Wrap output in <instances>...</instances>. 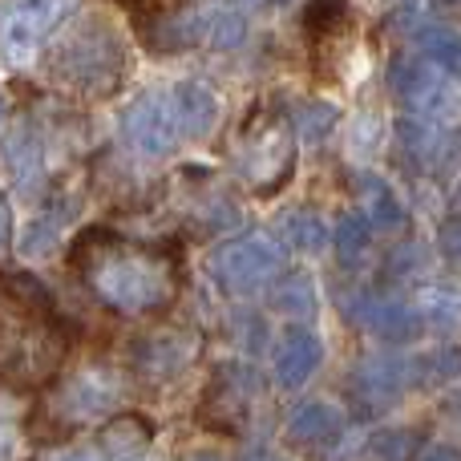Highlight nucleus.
Here are the masks:
<instances>
[{
  "mask_svg": "<svg viewBox=\"0 0 461 461\" xmlns=\"http://www.w3.org/2000/svg\"><path fill=\"white\" fill-rule=\"evenodd\" d=\"M340 13H344V0H312V8H308V16H303V24H308L312 32H320L324 24H332V16L340 21Z\"/></svg>",
  "mask_w": 461,
  "mask_h": 461,
  "instance_id": "30",
  "label": "nucleus"
},
{
  "mask_svg": "<svg viewBox=\"0 0 461 461\" xmlns=\"http://www.w3.org/2000/svg\"><path fill=\"white\" fill-rule=\"evenodd\" d=\"M138 368L154 381H170V376H183L186 368L194 365L199 357V340L191 332H158V336H146L142 344L134 348Z\"/></svg>",
  "mask_w": 461,
  "mask_h": 461,
  "instance_id": "13",
  "label": "nucleus"
},
{
  "mask_svg": "<svg viewBox=\"0 0 461 461\" xmlns=\"http://www.w3.org/2000/svg\"><path fill=\"white\" fill-rule=\"evenodd\" d=\"M122 73H126V45L105 21H81L53 57V77L86 97L113 94Z\"/></svg>",
  "mask_w": 461,
  "mask_h": 461,
  "instance_id": "4",
  "label": "nucleus"
},
{
  "mask_svg": "<svg viewBox=\"0 0 461 461\" xmlns=\"http://www.w3.org/2000/svg\"><path fill=\"white\" fill-rule=\"evenodd\" d=\"M284 267V247L267 230H251L223 243L211 255V276L227 295H251L267 287Z\"/></svg>",
  "mask_w": 461,
  "mask_h": 461,
  "instance_id": "5",
  "label": "nucleus"
},
{
  "mask_svg": "<svg viewBox=\"0 0 461 461\" xmlns=\"http://www.w3.org/2000/svg\"><path fill=\"white\" fill-rule=\"evenodd\" d=\"M235 170L259 199L284 191L295 170L292 122L276 110H255L235 134Z\"/></svg>",
  "mask_w": 461,
  "mask_h": 461,
  "instance_id": "3",
  "label": "nucleus"
},
{
  "mask_svg": "<svg viewBox=\"0 0 461 461\" xmlns=\"http://www.w3.org/2000/svg\"><path fill=\"white\" fill-rule=\"evenodd\" d=\"M328 243H336V255L344 263H357L368 251V223L365 215H344L336 223V235H328Z\"/></svg>",
  "mask_w": 461,
  "mask_h": 461,
  "instance_id": "26",
  "label": "nucleus"
},
{
  "mask_svg": "<svg viewBox=\"0 0 461 461\" xmlns=\"http://www.w3.org/2000/svg\"><path fill=\"white\" fill-rule=\"evenodd\" d=\"M178 138H183V130H178L175 105H170L167 89H146V94H138L122 110V142L134 154H142V158L170 154L178 146Z\"/></svg>",
  "mask_w": 461,
  "mask_h": 461,
  "instance_id": "9",
  "label": "nucleus"
},
{
  "mask_svg": "<svg viewBox=\"0 0 461 461\" xmlns=\"http://www.w3.org/2000/svg\"><path fill=\"white\" fill-rule=\"evenodd\" d=\"M49 461H110V457L102 454V446H65Z\"/></svg>",
  "mask_w": 461,
  "mask_h": 461,
  "instance_id": "32",
  "label": "nucleus"
},
{
  "mask_svg": "<svg viewBox=\"0 0 461 461\" xmlns=\"http://www.w3.org/2000/svg\"><path fill=\"white\" fill-rule=\"evenodd\" d=\"M122 5H126L138 21H150L154 24V21H162L167 13H175L178 0H122Z\"/></svg>",
  "mask_w": 461,
  "mask_h": 461,
  "instance_id": "31",
  "label": "nucleus"
},
{
  "mask_svg": "<svg viewBox=\"0 0 461 461\" xmlns=\"http://www.w3.org/2000/svg\"><path fill=\"white\" fill-rule=\"evenodd\" d=\"M421 449V429H381L365 441L368 461H413Z\"/></svg>",
  "mask_w": 461,
  "mask_h": 461,
  "instance_id": "24",
  "label": "nucleus"
},
{
  "mask_svg": "<svg viewBox=\"0 0 461 461\" xmlns=\"http://www.w3.org/2000/svg\"><path fill=\"white\" fill-rule=\"evenodd\" d=\"M287 438L295 446H324V441L340 438V413L328 401H303L287 417Z\"/></svg>",
  "mask_w": 461,
  "mask_h": 461,
  "instance_id": "18",
  "label": "nucleus"
},
{
  "mask_svg": "<svg viewBox=\"0 0 461 461\" xmlns=\"http://www.w3.org/2000/svg\"><path fill=\"white\" fill-rule=\"evenodd\" d=\"M336 118H340V110H336L332 102H320V97H312V102H300V105H295V113H292L295 134H300L303 146L324 142V138L336 130Z\"/></svg>",
  "mask_w": 461,
  "mask_h": 461,
  "instance_id": "23",
  "label": "nucleus"
},
{
  "mask_svg": "<svg viewBox=\"0 0 461 461\" xmlns=\"http://www.w3.org/2000/svg\"><path fill=\"white\" fill-rule=\"evenodd\" d=\"M284 235L295 251H308V255H316V251L328 247V227L316 211H292L287 223H284Z\"/></svg>",
  "mask_w": 461,
  "mask_h": 461,
  "instance_id": "25",
  "label": "nucleus"
},
{
  "mask_svg": "<svg viewBox=\"0 0 461 461\" xmlns=\"http://www.w3.org/2000/svg\"><path fill=\"white\" fill-rule=\"evenodd\" d=\"M344 316H348L360 332L384 336V340H413V336L421 332V316H417L401 295L368 292V287L344 295Z\"/></svg>",
  "mask_w": 461,
  "mask_h": 461,
  "instance_id": "11",
  "label": "nucleus"
},
{
  "mask_svg": "<svg viewBox=\"0 0 461 461\" xmlns=\"http://www.w3.org/2000/svg\"><path fill=\"white\" fill-rule=\"evenodd\" d=\"M150 438H154L150 421L126 413V417H113V421L105 425L102 438H97V446H102V454L110 461H134L146 446H150Z\"/></svg>",
  "mask_w": 461,
  "mask_h": 461,
  "instance_id": "19",
  "label": "nucleus"
},
{
  "mask_svg": "<svg viewBox=\"0 0 461 461\" xmlns=\"http://www.w3.org/2000/svg\"><path fill=\"white\" fill-rule=\"evenodd\" d=\"M271 461H284V457H271Z\"/></svg>",
  "mask_w": 461,
  "mask_h": 461,
  "instance_id": "40",
  "label": "nucleus"
},
{
  "mask_svg": "<svg viewBox=\"0 0 461 461\" xmlns=\"http://www.w3.org/2000/svg\"><path fill=\"white\" fill-rule=\"evenodd\" d=\"M417 45H421V57L433 65L438 73H457V61H461V41L449 24H429V29L417 32Z\"/></svg>",
  "mask_w": 461,
  "mask_h": 461,
  "instance_id": "22",
  "label": "nucleus"
},
{
  "mask_svg": "<svg viewBox=\"0 0 461 461\" xmlns=\"http://www.w3.org/2000/svg\"><path fill=\"white\" fill-rule=\"evenodd\" d=\"M167 94H170V105H175L183 138H207L219 126V94L211 86H203V81H178Z\"/></svg>",
  "mask_w": 461,
  "mask_h": 461,
  "instance_id": "15",
  "label": "nucleus"
},
{
  "mask_svg": "<svg viewBox=\"0 0 461 461\" xmlns=\"http://www.w3.org/2000/svg\"><path fill=\"white\" fill-rule=\"evenodd\" d=\"M13 454H16V429L0 425V461H13Z\"/></svg>",
  "mask_w": 461,
  "mask_h": 461,
  "instance_id": "35",
  "label": "nucleus"
},
{
  "mask_svg": "<svg viewBox=\"0 0 461 461\" xmlns=\"http://www.w3.org/2000/svg\"><path fill=\"white\" fill-rule=\"evenodd\" d=\"M255 393H259V381H255V373L247 365H219L215 376H211V389L203 393L199 421L223 433L243 429L247 413L255 405Z\"/></svg>",
  "mask_w": 461,
  "mask_h": 461,
  "instance_id": "10",
  "label": "nucleus"
},
{
  "mask_svg": "<svg viewBox=\"0 0 461 461\" xmlns=\"http://www.w3.org/2000/svg\"><path fill=\"white\" fill-rule=\"evenodd\" d=\"M413 312H417V316L425 312L433 324H449V320H454V295L429 287V292H421V308H413Z\"/></svg>",
  "mask_w": 461,
  "mask_h": 461,
  "instance_id": "29",
  "label": "nucleus"
},
{
  "mask_svg": "<svg viewBox=\"0 0 461 461\" xmlns=\"http://www.w3.org/2000/svg\"><path fill=\"white\" fill-rule=\"evenodd\" d=\"M438 247H441V255H446L449 263H457V219L449 215L446 223H441V235H438Z\"/></svg>",
  "mask_w": 461,
  "mask_h": 461,
  "instance_id": "33",
  "label": "nucleus"
},
{
  "mask_svg": "<svg viewBox=\"0 0 461 461\" xmlns=\"http://www.w3.org/2000/svg\"><path fill=\"white\" fill-rule=\"evenodd\" d=\"M5 162H8V170H13L16 186L32 191V186L41 183V175H45V134H41L32 122L16 126L5 142Z\"/></svg>",
  "mask_w": 461,
  "mask_h": 461,
  "instance_id": "17",
  "label": "nucleus"
},
{
  "mask_svg": "<svg viewBox=\"0 0 461 461\" xmlns=\"http://www.w3.org/2000/svg\"><path fill=\"white\" fill-rule=\"evenodd\" d=\"M122 397H126V381H122L118 368L86 365L57 384L53 417L73 429V425H86V421H97V417L113 413V405H122Z\"/></svg>",
  "mask_w": 461,
  "mask_h": 461,
  "instance_id": "6",
  "label": "nucleus"
},
{
  "mask_svg": "<svg viewBox=\"0 0 461 461\" xmlns=\"http://www.w3.org/2000/svg\"><path fill=\"white\" fill-rule=\"evenodd\" d=\"M13 243V207H8V199L0 194V251Z\"/></svg>",
  "mask_w": 461,
  "mask_h": 461,
  "instance_id": "34",
  "label": "nucleus"
},
{
  "mask_svg": "<svg viewBox=\"0 0 461 461\" xmlns=\"http://www.w3.org/2000/svg\"><path fill=\"white\" fill-rule=\"evenodd\" d=\"M61 227H65V207H53V211H45V215H37L32 227L24 230L21 251L24 255H49L57 243V235H61Z\"/></svg>",
  "mask_w": 461,
  "mask_h": 461,
  "instance_id": "27",
  "label": "nucleus"
},
{
  "mask_svg": "<svg viewBox=\"0 0 461 461\" xmlns=\"http://www.w3.org/2000/svg\"><path fill=\"white\" fill-rule=\"evenodd\" d=\"M389 86H393V94L409 105V113L441 118L438 105H441V97H446V81H441V73L433 69L425 57H393Z\"/></svg>",
  "mask_w": 461,
  "mask_h": 461,
  "instance_id": "12",
  "label": "nucleus"
},
{
  "mask_svg": "<svg viewBox=\"0 0 461 461\" xmlns=\"http://www.w3.org/2000/svg\"><path fill=\"white\" fill-rule=\"evenodd\" d=\"M357 191H360V199H365V211H368L365 223H368V227L393 230V227L405 223V207H401V199L389 191V183H384V178H376V175H357Z\"/></svg>",
  "mask_w": 461,
  "mask_h": 461,
  "instance_id": "20",
  "label": "nucleus"
},
{
  "mask_svg": "<svg viewBox=\"0 0 461 461\" xmlns=\"http://www.w3.org/2000/svg\"><path fill=\"white\" fill-rule=\"evenodd\" d=\"M271 308L284 312V316H292V320L316 316V287H312V279L308 276H276Z\"/></svg>",
  "mask_w": 461,
  "mask_h": 461,
  "instance_id": "21",
  "label": "nucleus"
},
{
  "mask_svg": "<svg viewBox=\"0 0 461 461\" xmlns=\"http://www.w3.org/2000/svg\"><path fill=\"white\" fill-rule=\"evenodd\" d=\"M421 461H457V449H454V446H433Z\"/></svg>",
  "mask_w": 461,
  "mask_h": 461,
  "instance_id": "36",
  "label": "nucleus"
},
{
  "mask_svg": "<svg viewBox=\"0 0 461 461\" xmlns=\"http://www.w3.org/2000/svg\"><path fill=\"white\" fill-rule=\"evenodd\" d=\"M401 150L417 170H438L449 154V138L441 134V118L429 113H405L401 118Z\"/></svg>",
  "mask_w": 461,
  "mask_h": 461,
  "instance_id": "16",
  "label": "nucleus"
},
{
  "mask_svg": "<svg viewBox=\"0 0 461 461\" xmlns=\"http://www.w3.org/2000/svg\"><path fill=\"white\" fill-rule=\"evenodd\" d=\"M324 360V344L316 332L308 328H292L284 340L276 344V357H271V376H276L279 389H300L303 381H312V373Z\"/></svg>",
  "mask_w": 461,
  "mask_h": 461,
  "instance_id": "14",
  "label": "nucleus"
},
{
  "mask_svg": "<svg viewBox=\"0 0 461 461\" xmlns=\"http://www.w3.org/2000/svg\"><path fill=\"white\" fill-rule=\"evenodd\" d=\"M413 384V360L381 352V357H365L348 376V405L357 417H381L405 397Z\"/></svg>",
  "mask_w": 461,
  "mask_h": 461,
  "instance_id": "7",
  "label": "nucleus"
},
{
  "mask_svg": "<svg viewBox=\"0 0 461 461\" xmlns=\"http://www.w3.org/2000/svg\"><path fill=\"white\" fill-rule=\"evenodd\" d=\"M389 5H393V13H397V16H413L421 0H389Z\"/></svg>",
  "mask_w": 461,
  "mask_h": 461,
  "instance_id": "37",
  "label": "nucleus"
},
{
  "mask_svg": "<svg viewBox=\"0 0 461 461\" xmlns=\"http://www.w3.org/2000/svg\"><path fill=\"white\" fill-rule=\"evenodd\" d=\"M69 324L45 284L24 271L0 276V384L41 389L65 365Z\"/></svg>",
  "mask_w": 461,
  "mask_h": 461,
  "instance_id": "2",
  "label": "nucleus"
},
{
  "mask_svg": "<svg viewBox=\"0 0 461 461\" xmlns=\"http://www.w3.org/2000/svg\"><path fill=\"white\" fill-rule=\"evenodd\" d=\"M191 461H223V457H219V454H194Z\"/></svg>",
  "mask_w": 461,
  "mask_h": 461,
  "instance_id": "38",
  "label": "nucleus"
},
{
  "mask_svg": "<svg viewBox=\"0 0 461 461\" xmlns=\"http://www.w3.org/2000/svg\"><path fill=\"white\" fill-rule=\"evenodd\" d=\"M243 32H247V21H243V13H215V16H207V32H203V45H215V49H230V45H239L243 41Z\"/></svg>",
  "mask_w": 461,
  "mask_h": 461,
  "instance_id": "28",
  "label": "nucleus"
},
{
  "mask_svg": "<svg viewBox=\"0 0 461 461\" xmlns=\"http://www.w3.org/2000/svg\"><path fill=\"white\" fill-rule=\"evenodd\" d=\"M65 13L69 0H8L0 8V53L13 65H29Z\"/></svg>",
  "mask_w": 461,
  "mask_h": 461,
  "instance_id": "8",
  "label": "nucleus"
},
{
  "mask_svg": "<svg viewBox=\"0 0 461 461\" xmlns=\"http://www.w3.org/2000/svg\"><path fill=\"white\" fill-rule=\"evenodd\" d=\"M0 118H5V97H0Z\"/></svg>",
  "mask_w": 461,
  "mask_h": 461,
  "instance_id": "39",
  "label": "nucleus"
},
{
  "mask_svg": "<svg viewBox=\"0 0 461 461\" xmlns=\"http://www.w3.org/2000/svg\"><path fill=\"white\" fill-rule=\"evenodd\" d=\"M69 267L81 284L122 316H150L178 300L183 287V259L167 243H138L113 230H86L73 243Z\"/></svg>",
  "mask_w": 461,
  "mask_h": 461,
  "instance_id": "1",
  "label": "nucleus"
}]
</instances>
